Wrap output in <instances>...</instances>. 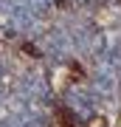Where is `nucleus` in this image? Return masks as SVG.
<instances>
[{"instance_id": "obj_1", "label": "nucleus", "mask_w": 121, "mask_h": 127, "mask_svg": "<svg viewBox=\"0 0 121 127\" xmlns=\"http://www.w3.org/2000/svg\"><path fill=\"white\" fill-rule=\"evenodd\" d=\"M107 122H104V116H93L90 119V127H104Z\"/></svg>"}]
</instances>
